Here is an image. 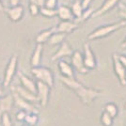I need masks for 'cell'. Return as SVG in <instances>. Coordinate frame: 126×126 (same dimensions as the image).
I'll return each instance as SVG.
<instances>
[{
    "mask_svg": "<svg viewBox=\"0 0 126 126\" xmlns=\"http://www.w3.org/2000/svg\"><path fill=\"white\" fill-rule=\"evenodd\" d=\"M44 7L49 9H57L58 8V0H45Z\"/></svg>",
    "mask_w": 126,
    "mask_h": 126,
    "instance_id": "cell-31",
    "label": "cell"
},
{
    "mask_svg": "<svg viewBox=\"0 0 126 126\" xmlns=\"http://www.w3.org/2000/svg\"><path fill=\"white\" fill-rule=\"evenodd\" d=\"M70 8H71L72 12H73V14L74 16V19L76 20L75 22H79L81 16L83 14V11H84L83 8H82V5H81V1L80 0H74Z\"/></svg>",
    "mask_w": 126,
    "mask_h": 126,
    "instance_id": "cell-22",
    "label": "cell"
},
{
    "mask_svg": "<svg viewBox=\"0 0 126 126\" xmlns=\"http://www.w3.org/2000/svg\"><path fill=\"white\" fill-rule=\"evenodd\" d=\"M4 11H5V8H4V6H3L2 1L0 0V12H3Z\"/></svg>",
    "mask_w": 126,
    "mask_h": 126,
    "instance_id": "cell-37",
    "label": "cell"
},
{
    "mask_svg": "<svg viewBox=\"0 0 126 126\" xmlns=\"http://www.w3.org/2000/svg\"><path fill=\"white\" fill-rule=\"evenodd\" d=\"M12 104H13V97L12 94L8 95L4 98L0 99V118L1 115L4 112H10L12 107Z\"/></svg>",
    "mask_w": 126,
    "mask_h": 126,
    "instance_id": "cell-19",
    "label": "cell"
},
{
    "mask_svg": "<svg viewBox=\"0 0 126 126\" xmlns=\"http://www.w3.org/2000/svg\"><path fill=\"white\" fill-rule=\"evenodd\" d=\"M125 126H126V104H125Z\"/></svg>",
    "mask_w": 126,
    "mask_h": 126,
    "instance_id": "cell-41",
    "label": "cell"
},
{
    "mask_svg": "<svg viewBox=\"0 0 126 126\" xmlns=\"http://www.w3.org/2000/svg\"><path fill=\"white\" fill-rule=\"evenodd\" d=\"M11 89H14V90L21 96L23 99L28 101V102H38V101H39V98H38L37 94H34V93L30 92L29 90L26 89L24 87H21V86H15V87H12Z\"/></svg>",
    "mask_w": 126,
    "mask_h": 126,
    "instance_id": "cell-16",
    "label": "cell"
},
{
    "mask_svg": "<svg viewBox=\"0 0 126 126\" xmlns=\"http://www.w3.org/2000/svg\"><path fill=\"white\" fill-rule=\"evenodd\" d=\"M26 113L25 110H20L17 112V114H16V119L18 120V121H24L25 120V118H26Z\"/></svg>",
    "mask_w": 126,
    "mask_h": 126,
    "instance_id": "cell-32",
    "label": "cell"
},
{
    "mask_svg": "<svg viewBox=\"0 0 126 126\" xmlns=\"http://www.w3.org/2000/svg\"><path fill=\"white\" fill-rule=\"evenodd\" d=\"M58 69L62 76L65 77H74V70L72 64H69L65 60H59Z\"/></svg>",
    "mask_w": 126,
    "mask_h": 126,
    "instance_id": "cell-17",
    "label": "cell"
},
{
    "mask_svg": "<svg viewBox=\"0 0 126 126\" xmlns=\"http://www.w3.org/2000/svg\"><path fill=\"white\" fill-rule=\"evenodd\" d=\"M17 75H18V77H19L22 85L25 89L29 90L30 92L34 93V94H37V87H36V84L33 82V80H31L29 77H27L26 74H24L21 72H18Z\"/></svg>",
    "mask_w": 126,
    "mask_h": 126,
    "instance_id": "cell-15",
    "label": "cell"
},
{
    "mask_svg": "<svg viewBox=\"0 0 126 126\" xmlns=\"http://www.w3.org/2000/svg\"><path fill=\"white\" fill-rule=\"evenodd\" d=\"M101 121L105 126H111L113 123V118L110 115H108L105 111H104L101 116Z\"/></svg>",
    "mask_w": 126,
    "mask_h": 126,
    "instance_id": "cell-25",
    "label": "cell"
},
{
    "mask_svg": "<svg viewBox=\"0 0 126 126\" xmlns=\"http://www.w3.org/2000/svg\"><path fill=\"white\" fill-rule=\"evenodd\" d=\"M37 96L39 98V101L41 103L42 106H46L48 103V98H49V93H50V87L47 84L43 83L42 81L38 80L37 84Z\"/></svg>",
    "mask_w": 126,
    "mask_h": 126,
    "instance_id": "cell-8",
    "label": "cell"
},
{
    "mask_svg": "<svg viewBox=\"0 0 126 126\" xmlns=\"http://www.w3.org/2000/svg\"><path fill=\"white\" fill-rule=\"evenodd\" d=\"M83 48H84V54H83L84 65L88 70H93L97 66V61H96L94 53L92 51L89 42H85Z\"/></svg>",
    "mask_w": 126,
    "mask_h": 126,
    "instance_id": "cell-5",
    "label": "cell"
},
{
    "mask_svg": "<svg viewBox=\"0 0 126 126\" xmlns=\"http://www.w3.org/2000/svg\"><path fill=\"white\" fill-rule=\"evenodd\" d=\"M119 58H120V60H121V64H122L126 69V56H124V55H119Z\"/></svg>",
    "mask_w": 126,
    "mask_h": 126,
    "instance_id": "cell-34",
    "label": "cell"
},
{
    "mask_svg": "<svg viewBox=\"0 0 126 126\" xmlns=\"http://www.w3.org/2000/svg\"><path fill=\"white\" fill-rule=\"evenodd\" d=\"M121 1V0H105L104 4L101 6L99 9H97L96 11L92 12L91 18H98V17L105 15V13H107L111 10H113Z\"/></svg>",
    "mask_w": 126,
    "mask_h": 126,
    "instance_id": "cell-10",
    "label": "cell"
},
{
    "mask_svg": "<svg viewBox=\"0 0 126 126\" xmlns=\"http://www.w3.org/2000/svg\"><path fill=\"white\" fill-rule=\"evenodd\" d=\"M32 74L39 80L43 83L47 84L50 88L54 86V74L50 69L45 67H32L31 69Z\"/></svg>",
    "mask_w": 126,
    "mask_h": 126,
    "instance_id": "cell-3",
    "label": "cell"
},
{
    "mask_svg": "<svg viewBox=\"0 0 126 126\" xmlns=\"http://www.w3.org/2000/svg\"><path fill=\"white\" fill-rule=\"evenodd\" d=\"M2 94H3V89H2V87L0 86V97L2 96Z\"/></svg>",
    "mask_w": 126,
    "mask_h": 126,
    "instance_id": "cell-39",
    "label": "cell"
},
{
    "mask_svg": "<svg viewBox=\"0 0 126 126\" xmlns=\"http://www.w3.org/2000/svg\"><path fill=\"white\" fill-rule=\"evenodd\" d=\"M40 14L46 18H53L57 16V9H49L43 6L40 8Z\"/></svg>",
    "mask_w": 126,
    "mask_h": 126,
    "instance_id": "cell-23",
    "label": "cell"
},
{
    "mask_svg": "<svg viewBox=\"0 0 126 126\" xmlns=\"http://www.w3.org/2000/svg\"><path fill=\"white\" fill-rule=\"evenodd\" d=\"M60 80L63 84L66 85V87H68L69 89H71L72 90H74L75 94L77 95L78 98L81 100V102L88 106L92 105L93 101L102 95L101 90L86 88L74 77H65V76L61 75Z\"/></svg>",
    "mask_w": 126,
    "mask_h": 126,
    "instance_id": "cell-1",
    "label": "cell"
},
{
    "mask_svg": "<svg viewBox=\"0 0 126 126\" xmlns=\"http://www.w3.org/2000/svg\"><path fill=\"white\" fill-rule=\"evenodd\" d=\"M112 61H113V68L116 75L120 80L122 86H126V69L121 64V60L119 58V55L114 53L112 55Z\"/></svg>",
    "mask_w": 126,
    "mask_h": 126,
    "instance_id": "cell-6",
    "label": "cell"
},
{
    "mask_svg": "<svg viewBox=\"0 0 126 126\" xmlns=\"http://www.w3.org/2000/svg\"><path fill=\"white\" fill-rule=\"evenodd\" d=\"M42 50H43V45L42 43H37L36 47L34 49V52L31 56V59H30V64H31L32 67L40 66L41 59H42Z\"/></svg>",
    "mask_w": 126,
    "mask_h": 126,
    "instance_id": "cell-18",
    "label": "cell"
},
{
    "mask_svg": "<svg viewBox=\"0 0 126 126\" xmlns=\"http://www.w3.org/2000/svg\"><path fill=\"white\" fill-rule=\"evenodd\" d=\"M124 26H126V21H124V20H121L120 22L109 24V25H105V26L97 27L92 32H90L87 38L89 41L103 39V38H105L111 35L114 32L120 30L121 28L124 27Z\"/></svg>",
    "mask_w": 126,
    "mask_h": 126,
    "instance_id": "cell-2",
    "label": "cell"
},
{
    "mask_svg": "<svg viewBox=\"0 0 126 126\" xmlns=\"http://www.w3.org/2000/svg\"><path fill=\"white\" fill-rule=\"evenodd\" d=\"M66 36H67V34H65V33L55 31L51 35V37L49 38V40L47 41V43L50 46H55V45L60 44L61 42H63L65 41Z\"/></svg>",
    "mask_w": 126,
    "mask_h": 126,
    "instance_id": "cell-20",
    "label": "cell"
},
{
    "mask_svg": "<svg viewBox=\"0 0 126 126\" xmlns=\"http://www.w3.org/2000/svg\"><path fill=\"white\" fill-rule=\"evenodd\" d=\"M23 126H27V125H23Z\"/></svg>",
    "mask_w": 126,
    "mask_h": 126,
    "instance_id": "cell-43",
    "label": "cell"
},
{
    "mask_svg": "<svg viewBox=\"0 0 126 126\" xmlns=\"http://www.w3.org/2000/svg\"><path fill=\"white\" fill-rule=\"evenodd\" d=\"M1 1H2V2H3V1H4V0H1Z\"/></svg>",
    "mask_w": 126,
    "mask_h": 126,
    "instance_id": "cell-42",
    "label": "cell"
},
{
    "mask_svg": "<svg viewBox=\"0 0 126 126\" xmlns=\"http://www.w3.org/2000/svg\"><path fill=\"white\" fill-rule=\"evenodd\" d=\"M17 61H18L17 55H13L10 58V61L7 65V68H6L5 77H4V82H3V86L5 88L10 86L11 80H12L14 74H15L16 68H17Z\"/></svg>",
    "mask_w": 126,
    "mask_h": 126,
    "instance_id": "cell-7",
    "label": "cell"
},
{
    "mask_svg": "<svg viewBox=\"0 0 126 126\" xmlns=\"http://www.w3.org/2000/svg\"><path fill=\"white\" fill-rule=\"evenodd\" d=\"M29 3H34V4H36V0H29Z\"/></svg>",
    "mask_w": 126,
    "mask_h": 126,
    "instance_id": "cell-40",
    "label": "cell"
},
{
    "mask_svg": "<svg viewBox=\"0 0 126 126\" xmlns=\"http://www.w3.org/2000/svg\"><path fill=\"white\" fill-rule=\"evenodd\" d=\"M71 62L72 66L80 74H87L89 70L86 68L83 61V54L79 51H74L73 55L71 56Z\"/></svg>",
    "mask_w": 126,
    "mask_h": 126,
    "instance_id": "cell-9",
    "label": "cell"
},
{
    "mask_svg": "<svg viewBox=\"0 0 126 126\" xmlns=\"http://www.w3.org/2000/svg\"><path fill=\"white\" fill-rule=\"evenodd\" d=\"M117 6H118V12L121 20L126 21V3H122L121 1Z\"/></svg>",
    "mask_w": 126,
    "mask_h": 126,
    "instance_id": "cell-27",
    "label": "cell"
},
{
    "mask_svg": "<svg viewBox=\"0 0 126 126\" xmlns=\"http://www.w3.org/2000/svg\"><path fill=\"white\" fill-rule=\"evenodd\" d=\"M74 53L73 48L71 47V45L69 44L68 42H64L60 43V46L58 48V50L55 53V55L52 57L51 60L52 61H56L58 59L64 58V57H71Z\"/></svg>",
    "mask_w": 126,
    "mask_h": 126,
    "instance_id": "cell-12",
    "label": "cell"
},
{
    "mask_svg": "<svg viewBox=\"0 0 126 126\" xmlns=\"http://www.w3.org/2000/svg\"><path fill=\"white\" fill-rule=\"evenodd\" d=\"M28 9H29L30 14H31L32 16H37L38 14H40V7H39L37 4L29 3Z\"/></svg>",
    "mask_w": 126,
    "mask_h": 126,
    "instance_id": "cell-30",
    "label": "cell"
},
{
    "mask_svg": "<svg viewBox=\"0 0 126 126\" xmlns=\"http://www.w3.org/2000/svg\"><path fill=\"white\" fill-rule=\"evenodd\" d=\"M6 13L8 17L10 18V20L12 22H19L23 18V15H24V7L20 4L15 6H11L10 8H8L7 10L5 9Z\"/></svg>",
    "mask_w": 126,
    "mask_h": 126,
    "instance_id": "cell-11",
    "label": "cell"
},
{
    "mask_svg": "<svg viewBox=\"0 0 126 126\" xmlns=\"http://www.w3.org/2000/svg\"><path fill=\"white\" fill-rule=\"evenodd\" d=\"M121 47L122 48V49H126V38H125V40L123 41V42H121Z\"/></svg>",
    "mask_w": 126,
    "mask_h": 126,
    "instance_id": "cell-38",
    "label": "cell"
},
{
    "mask_svg": "<svg viewBox=\"0 0 126 126\" xmlns=\"http://www.w3.org/2000/svg\"><path fill=\"white\" fill-rule=\"evenodd\" d=\"M19 3H20V0H10V5L11 6L18 5Z\"/></svg>",
    "mask_w": 126,
    "mask_h": 126,
    "instance_id": "cell-36",
    "label": "cell"
},
{
    "mask_svg": "<svg viewBox=\"0 0 126 126\" xmlns=\"http://www.w3.org/2000/svg\"><path fill=\"white\" fill-rule=\"evenodd\" d=\"M12 97H13V103L15 106L18 107L20 110H25L26 113H36V114L39 113V111L30 104V102L23 99L14 89H12Z\"/></svg>",
    "mask_w": 126,
    "mask_h": 126,
    "instance_id": "cell-4",
    "label": "cell"
},
{
    "mask_svg": "<svg viewBox=\"0 0 126 126\" xmlns=\"http://www.w3.org/2000/svg\"><path fill=\"white\" fill-rule=\"evenodd\" d=\"M44 3H45V0H36V4H37L40 8H42L44 6Z\"/></svg>",
    "mask_w": 126,
    "mask_h": 126,
    "instance_id": "cell-35",
    "label": "cell"
},
{
    "mask_svg": "<svg viewBox=\"0 0 126 126\" xmlns=\"http://www.w3.org/2000/svg\"><path fill=\"white\" fill-rule=\"evenodd\" d=\"M55 31H56L55 26L41 31L37 35V37H36V42H37V43H42V44H43L44 42H47V41L49 40V38L51 37V35H52Z\"/></svg>",
    "mask_w": 126,
    "mask_h": 126,
    "instance_id": "cell-21",
    "label": "cell"
},
{
    "mask_svg": "<svg viewBox=\"0 0 126 126\" xmlns=\"http://www.w3.org/2000/svg\"><path fill=\"white\" fill-rule=\"evenodd\" d=\"M80 1H81V5H82L83 10H86V9L89 8V6L92 3L93 0H80Z\"/></svg>",
    "mask_w": 126,
    "mask_h": 126,
    "instance_id": "cell-33",
    "label": "cell"
},
{
    "mask_svg": "<svg viewBox=\"0 0 126 126\" xmlns=\"http://www.w3.org/2000/svg\"><path fill=\"white\" fill-rule=\"evenodd\" d=\"M25 121L30 125H36L38 122V115L36 113H28L26 114Z\"/></svg>",
    "mask_w": 126,
    "mask_h": 126,
    "instance_id": "cell-26",
    "label": "cell"
},
{
    "mask_svg": "<svg viewBox=\"0 0 126 126\" xmlns=\"http://www.w3.org/2000/svg\"><path fill=\"white\" fill-rule=\"evenodd\" d=\"M93 11H93V9H90V8H88V9L84 10L83 14H82V16H81V18H80L79 22H84V21H87V20L90 19Z\"/></svg>",
    "mask_w": 126,
    "mask_h": 126,
    "instance_id": "cell-29",
    "label": "cell"
},
{
    "mask_svg": "<svg viewBox=\"0 0 126 126\" xmlns=\"http://www.w3.org/2000/svg\"><path fill=\"white\" fill-rule=\"evenodd\" d=\"M78 27V23L75 21H60L58 26H55L56 31L62 32L65 34H70L74 32Z\"/></svg>",
    "mask_w": 126,
    "mask_h": 126,
    "instance_id": "cell-13",
    "label": "cell"
},
{
    "mask_svg": "<svg viewBox=\"0 0 126 126\" xmlns=\"http://www.w3.org/2000/svg\"><path fill=\"white\" fill-rule=\"evenodd\" d=\"M1 122H2V125L3 126H12V123H11V120L9 116V113L8 112H4L2 115H1Z\"/></svg>",
    "mask_w": 126,
    "mask_h": 126,
    "instance_id": "cell-28",
    "label": "cell"
},
{
    "mask_svg": "<svg viewBox=\"0 0 126 126\" xmlns=\"http://www.w3.org/2000/svg\"><path fill=\"white\" fill-rule=\"evenodd\" d=\"M105 111L108 115H110L113 119L115 117H117V115H118V107H117V105L112 104V103H109V104H107V105H105Z\"/></svg>",
    "mask_w": 126,
    "mask_h": 126,
    "instance_id": "cell-24",
    "label": "cell"
},
{
    "mask_svg": "<svg viewBox=\"0 0 126 126\" xmlns=\"http://www.w3.org/2000/svg\"><path fill=\"white\" fill-rule=\"evenodd\" d=\"M57 16L60 19V21H74V16L72 12L71 8L66 5L58 6Z\"/></svg>",
    "mask_w": 126,
    "mask_h": 126,
    "instance_id": "cell-14",
    "label": "cell"
}]
</instances>
